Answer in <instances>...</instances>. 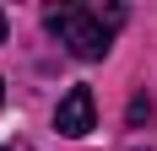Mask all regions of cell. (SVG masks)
Returning <instances> with one entry per match:
<instances>
[{
	"instance_id": "7a4b0ae2",
	"label": "cell",
	"mask_w": 157,
	"mask_h": 151,
	"mask_svg": "<svg viewBox=\"0 0 157 151\" xmlns=\"http://www.w3.org/2000/svg\"><path fill=\"white\" fill-rule=\"evenodd\" d=\"M98 124V103H92V87H71L60 97V108H54V130L71 140H81L87 130Z\"/></svg>"
},
{
	"instance_id": "6da1fadb",
	"label": "cell",
	"mask_w": 157,
	"mask_h": 151,
	"mask_svg": "<svg viewBox=\"0 0 157 151\" xmlns=\"http://www.w3.org/2000/svg\"><path fill=\"white\" fill-rule=\"evenodd\" d=\"M44 22H49V32H54L76 60H103L109 43H114V27L125 22V11H119V6H109V11H92V6H54Z\"/></svg>"
},
{
	"instance_id": "3957f363",
	"label": "cell",
	"mask_w": 157,
	"mask_h": 151,
	"mask_svg": "<svg viewBox=\"0 0 157 151\" xmlns=\"http://www.w3.org/2000/svg\"><path fill=\"white\" fill-rule=\"evenodd\" d=\"M0 43H6V11H0Z\"/></svg>"
},
{
	"instance_id": "5b68a950",
	"label": "cell",
	"mask_w": 157,
	"mask_h": 151,
	"mask_svg": "<svg viewBox=\"0 0 157 151\" xmlns=\"http://www.w3.org/2000/svg\"><path fill=\"white\" fill-rule=\"evenodd\" d=\"M0 151H6V146H0Z\"/></svg>"
},
{
	"instance_id": "277c9868",
	"label": "cell",
	"mask_w": 157,
	"mask_h": 151,
	"mask_svg": "<svg viewBox=\"0 0 157 151\" xmlns=\"http://www.w3.org/2000/svg\"><path fill=\"white\" fill-rule=\"evenodd\" d=\"M0 103H6V87H0Z\"/></svg>"
}]
</instances>
